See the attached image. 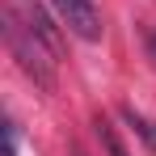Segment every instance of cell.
Returning a JSON list of instances; mask_svg holds the SVG:
<instances>
[{
  "label": "cell",
  "instance_id": "1",
  "mask_svg": "<svg viewBox=\"0 0 156 156\" xmlns=\"http://www.w3.org/2000/svg\"><path fill=\"white\" fill-rule=\"evenodd\" d=\"M4 38H9V55L17 59V68H21V72H26V76L42 89V93H51V89H55V68H51L55 55L47 51V47H42V42H38V38H34V34H30L17 17H9Z\"/></svg>",
  "mask_w": 156,
  "mask_h": 156
},
{
  "label": "cell",
  "instance_id": "2",
  "mask_svg": "<svg viewBox=\"0 0 156 156\" xmlns=\"http://www.w3.org/2000/svg\"><path fill=\"white\" fill-rule=\"evenodd\" d=\"M55 13H59V21L72 30L76 38H84V42H101V13L93 9V0H51Z\"/></svg>",
  "mask_w": 156,
  "mask_h": 156
},
{
  "label": "cell",
  "instance_id": "3",
  "mask_svg": "<svg viewBox=\"0 0 156 156\" xmlns=\"http://www.w3.org/2000/svg\"><path fill=\"white\" fill-rule=\"evenodd\" d=\"M17 13H21V21H26L30 34H34V38H38L55 59H63V38H59V30L51 26L47 9H42V4H34V0H17Z\"/></svg>",
  "mask_w": 156,
  "mask_h": 156
},
{
  "label": "cell",
  "instance_id": "4",
  "mask_svg": "<svg viewBox=\"0 0 156 156\" xmlns=\"http://www.w3.org/2000/svg\"><path fill=\"white\" fill-rule=\"evenodd\" d=\"M122 118H127V122H131V131H135V135H139V139H144V144L156 152V122H148L144 114H135L131 105H122Z\"/></svg>",
  "mask_w": 156,
  "mask_h": 156
},
{
  "label": "cell",
  "instance_id": "5",
  "mask_svg": "<svg viewBox=\"0 0 156 156\" xmlns=\"http://www.w3.org/2000/svg\"><path fill=\"white\" fill-rule=\"evenodd\" d=\"M97 135H101V144H105V152H110V156H127V148L118 144V135H114V127H110L105 118H97Z\"/></svg>",
  "mask_w": 156,
  "mask_h": 156
},
{
  "label": "cell",
  "instance_id": "6",
  "mask_svg": "<svg viewBox=\"0 0 156 156\" xmlns=\"http://www.w3.org/2000/svg\"><path fill=\"white\" fill-rule=\"evenodd\" d=\"M4 156H17V131H13V122L4 127Z\"/></svg>",
  "mask_w": 156,
  "mask_h": 156
},
{
  "label": "cell",
  "instance_id": "7",
  "mask_svg": "<svg viewBox=\"0 0 156 156\" xmlns=\"http://www.w3.org/2000/svg\"><path fill=\"white\" fill-rule=\"evenodd\" d=\"M148 55L156 59V30H148Z\"/></svg>",
  "mask_w": 156,
  "mask_h": 156
}]
</instances>
